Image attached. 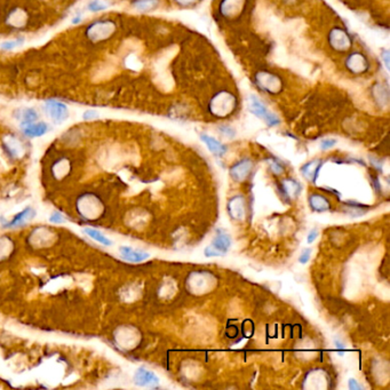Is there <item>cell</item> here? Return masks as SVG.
Wrapping results in <instances>:
<instances>
[{
	"label": "cell",
	"instance_id": "6da1fadb",
	"mask_svg": "<svg viewBox=\"0 0 390 390\" xmlns=\"http://www.w3.org/2000/svg\"><path fill=\"white\" fill-rule=\"evenodd\" d=\"M230 246L231 239L229 237V235L225 231L219 229L214 241H212V244L208 247L205 248V257H222V255L227 253Z\"/></svg>",
	"mask_w": 390,
	"mask_h": 390
},
{
	"label": "cell",
	"instance_id": "7a4b0ae2",
	"mask_svg": "<svg viewBox=\"0 0 390 390\" xmlns=\"http://www.w3.org/2000/svg\"><path fill=\"white\" fill-rule=\"evenodd\" d=\"M250 106H251L252 112H253L255 116H258L259 118H261V119H263L269 126H276L280 123L279 118H278L275 113L271 112V111L268 110L267 107H265L257 96L251 95Z\"/></svg>",
	"mask_w": 390,
	"mask_h": 390
},
{
	"label": "cell",
	"instance_id": "3957f363",
	"mask_svg": "<svg viewBox=\"0 0 390 390\" xmlns=\"http://www.w3.org/2000/svg\"><path fill=\"white\" fill-rule=\"evenodd\" d=\"M45 108L52 119L57 124L64 121L69 116L68 107L62 102H57V101H52V100L46 101Z\"/></svg>",
	"mask_w": 390,
	"mask_h": 390
},
{
	"label": "cell",
	"instance_id": "277c9868",
	"mask_svg": "<svg viewBox=\"0 0 390 390\" xmlns=\"http://www.w3.org/2000/svg\"><path fill=\"white\" fill-rule=\"evenodd\" d=\"M253 168V162L251 159H242L230 168V176L235 181L242 182L246 180Z\"/></svg>",
	"mask_w": 390,
	"mask_h": 390
},
{
	"label": "cell",
	"instance_id": "5b68a950",
	"mask_svg": "<svg viewBox=\"0 0 390 390\" xmlns=\"http://www.w3.org/2000/svg\"><path fill=\"white\" fill-rule=\"evenodd\" d=\"M134 383L139 387H155L159 383V379L153 372L140 368L134 374Z\"/></svg>",
	"mask_w": 390,
	"mask_h": 390
},
{
	"label": "cell",
	"instance_id": "8992f818",
	"mask_svg": "<svg viewBox=\"0 0 390 390\" xmlns=\"http://www.w3.org/2000/svg\"><path fill=\"white\" fill-rule=\"evenodd\" d=\"M35 215H36V212L34 211V209H32L31 207H27L25 209H23L21 213L16 214L12 221L6 222V223L4 224V228L22 227V225L27 223L28 221L32 220V219L35 218Z\"/></svg>",
	"mask_w": 390,
	"mask_h": 390
},
{
	"label": "cell",
	"instance_id": "52a82bcc",
	"mask_svg": "<svg viewBox=\"0 0 390 390\" xmlns=\"http://www.w3.org/2000/svg\"><path fill=\"white\" fill-rule=\"evenodd\" d=\"M119 252L121 258L130 262H142L150 257L149 253H147V252L135 250V248L129 246H121L119 248Z\"/></svg>",
	"mask_w": 390,
	"mask_h": 390
},
{
	"label": "cell",
	"instance_id": "ba28073f",
	"mask_svg": "<svg viewBox=\"0 0 390 390\" xmlns=\"http://www.w3.org/2000/svg\"><path fill=\"white\" fill-rule=\"evenodd\" d=\"M22 130L29 137H39L47 133L48 126L45 123H28L22 124Z\"/></svg>",
	"mask_w": 390,
	"mask_h": 390
},
{
	"label": "cell",
	"instance_id": "9c48e42d",
	"mask_svg": "<svg viewBox=\"0 0 390 390\" xmlns=\"http://www.w3.org/2000/svg\"><path fill=\"white\" fill-rule=\"evenodd\" d=\"M201 139L203 142L206 144V147H207L208 150L213 153V155L221 157L224 155L225 151H227V147L223 146L220 141L214 139V137L207 135V134H202Z\"/></svg>",
	"mask_w": 390,
	"mask_h": 390
},
{
	"label": "cell",
	"instance_id": "30bf717a",
	"mask_svg": "<svg viewBox=\"0 0 390 390\" xmlns=\"http://www.w3.org/2000/svg\"><path fill=\"white\" fill-rule=\"evenodd\" d=\"M228 211L232 219H235V220H241L245 215V206L242 197L237 196V197L232 198L228 204Z\"/></svg>",
	"mask_w": 390,
	"mask_h": 390
},
{
	"label": "cell",
	"instance_id": "8fae6325",
	"mask_svg": "<svg viewBox=\"0 0 390 390\" xmlns=\"http://www.w3.org/2000/svg\"><path fill=\"white\" fill-rule=\"evenodd\" d=\"M323 165L322 160H313V162L307 163L306 165L302 166L301 168V173L307 180H309L311 182H316L317 178H318V173L320 167Z\"/></svg>",
	"mask_w": 390,
	"mask_h": 390
},
{
	"label": "cell",
	"instance_id": "7c38bea8",
	"mask_svg": "<svg viewBox=\"0 0 390 390\" xmlns=\"http://www.w3.org/2000/svg\"><path fill=\"white\" fill-rule=\"evenodd\" d=\"M309 205L316 212H326L331 208L329 199L322 195H318V193H314L310 196Z\"/></svg>",
	"mask_w": 390,
	"mask_h": 390
},
{
	"label": "cell",
	"instance_id": "4fadbf2b",
	"mask_svg": "<svg viewBox=\"0 0 390 390\" xmlns=\"http://www.w3.org/2000/svg\"><path fill=\"white\" fill-rule=\"evenodd\" d=\"M281 189L285 195L287 196L288 198L294 199L297 195H300L301 192V185L299 182H297L296 180L292 179H286L281 182Z\"/></svg>",
	"mask_w": 390,
	"mask_h": 390
},
{
	"label": "cell",
	"instance_id": "5bb4252c",
	"mask_svg": "<svg viewBox=\"0 0 390 390\" xmlns=\"http://www.w3.org/2000/svg\"><path fill=\"white\" fill-rule=\"evenodd\" d=\"M84 231H85V234L88 236V237H91L95 241L100 242L101 245H104V246H110V245H112V241H111L108 237H106L102 232L96 230V229L85 228Z\"/></svg>",
	"mask_w": 390,
	"mask_h": 390
},
{
	"label": "cell",
	"instance_id": "9a60e30c",
	"mask_svg": "<svg viewBox=\"0 0 390 390\" xmlns=\"http://www.w3.org/2000/svg\"><path fill=\"white\" fill-rule=\"evenodd\" d=\"M38 119V113L36 112L35 109H25L22 111L21 113V120L22 124H28V123H34Z\"/></svg>",
	"mask_w": 390,
	"mask_h": 390
},
{
	"label": "cell",
	"instance_id": "2e32d148",
	"mask_svg": "<svg viewBox=\"0 0 390 390\" xmlns=\"http://www.w3.org/2000/svg\"><path fill=\"white\" fill-rule=\"evenodd\" d=\"M156 0H136L134 2V6L140 11H149L156 6Z\"/></svg>",
	"mask_w": 390,
	"mask_h": 390
},
{
	"label": "cell",
	"instance_id": "e0dca14e",
	"mask_svg": "<svg viewBox=\"0 0 390 390\" xmlns=\"http://www.w3.org/2000/svg\"><path fill=\"white\" fill-rule=\"evenodd\" d=\"M108 7V6L104 4V2L100 1V0H93V1H91L90 4H88V9H90L91 12H100V11H104Z\"/></svg>",
	"mask_w": 390,
	"mask_h": 390
},
{
	"label": "cell",
	"instance_id": "ac0fdd59",
	"mask_svg": "<svg viewBox=\"0 0 390 390\" xmlns=\"http://www.w3.org/2000/svg\"><path fill=\"white\" fill-rule=\"evenodd\" d=\"M23 44V39H18V40H11V41H5L1 44V47L6 51L13 50V48L18 47V46H21Z\"/></svg>",
	"mask_w": 390,
	"mask_h": 390
},
{
	"label": "cell",
	"instance_id": "d6986e66",
	"mask_svg": "<svg viewBox=\"0 0 390 390\" xmlns=\"http://www.w3.org/2000/svg\"><path fill=\"white\" fill-rule=\"evenodd\" d=\"M50 221L52 222V223H56V224H58V223H64V222L67 221V220H65L64 216L62 215L60 212H54L53 214L51 215Z\"/></svg>",
	"mask_w": 390,
	"mask_h": 390
},
{
	"label": "cell",
	"instance_id": "ffe728a7",
	"mask_svg": "<svg viewBox=\"0 0 390 390\" xmlns=\"http://www.w3.org/2000/svg\"><path fill=\"white\" fill-rule=\"evenodd\" d=\"M336 144V141L333 140V139H326V140H323L322 143H320V148L323 150H329L331 148H333L334 146Z\"/></svg>",
	"mask_w": 390,
	"mask_h": 390
},
{
	"label": "cell",
	"instance_id": "44dd1931",
	"mask_svg": "<svg viewBox=\"0 0 390 390\" xmlns=\"http://www.w3.org/2000/svg\"><path fill=\"white\" fill-rule=\"evenodd\" d=\"M220 130H221V133L223 134V135L228 136V137H234L235 134H236L235 130H232L231 127H229V126H221Z\"/></svg>",
	"mask_w": 390,
	"mask_h": 390
},
{
	"label": "cell",
	"instance_id": "7402d4cb",
	"mask_svg": "<svg viewBox=\"0 0 390 390\" xmlns=\"http://www.w3.org/2000/svg\"><path fill=\"white\" fill-rule=\"evenodd\" d=\"M310 250H304L302 253H301V255L299 257V262L300 263H302V264H304V263H307L308 261H309V259H310Z\"/></svg>",
	"mask_w": 390,
	"mask_h": 390
},
{
	"label": "cell",
	"instance_id": "603a6c76",
	"mask_svg": "<svg viewBox=\"0 0 390 390\" xmlns=\"http://www.w3.org/2000/svg\"><path fill=\"white\" fill-rule=\"evenodd\" d=\"M317 237H318V231L316 230V229H313L309 234H308V237H307V242L308 244H311V242H314L316 241Z\"/></svg>",
	"mask_w": 390,
	"mask_h": 390
},
{
	"label": "cell",
	"instance_id": "cb8c5ba5",
	"mask_svg": "<svg viewBox=\"0 0 390 390\" xmlns=\"http://www.w3.org/2000/svg\"><path fill=\"white\" fill-rule=\"evenodd\" d=\"M96 117H97L96 111H93V110H88L83 114V119H85V120L94 119V118H96Z\"/></svg>",
	"mask_w": 390,
	"mask_h": 390
},
{
	"label": "cell",
	"instance_id": "d4e9b609",
	"mask_svg": "<svg viewBox=\"0 0 390 390\" xmlns=\"http://www.w3.org/2000/svg\"><path fill=\"white\" fill-rule=\"evenodd\" d=\"M348 385H349V389L350 390H360V389H362V386L358 385V382H357L355 379H350L349 382H348Z\"/></svg>",
	"mask_w": 390,
	"mask_h": 390
},
{
	"label": "cell",
	"instance_id": "484cf974",
	"mask_svg": "<svg viewBox=\"0 0 390 390\" xmlns=\"http://www.w3.org/2000/svg\"><path fill=\"white\" fill-rule=\"evenodd\" d=\"M271 169H273L276 174H280V173L283 172V167H281L279 164H277L275 162L271 163Z\"/></svg>",
	"mask_w": 390,
	"mask_h": 390
},
{
	"label": "cell",
	"instance_id": "4316f807",
	"mask_svg": "<svg viewBox=\"0 0 390 390\" xmlns=\"http://www.w3.org/2000/svg\"><path fill=\"white\" fill-rule=\"evenodd\" d=\"M335 345H336V348H337V353H340V355H342V353L345 352V346H343L342 342H340L339 340H335Z\"/></svg>",
	"mask_w": 390,
	"mask_h": 390
},
{
	"label": "cell",
	"instance_id": "83f0119b",
	"mask_svg": "<svg viewBox=\"0 0 390 390\" xmlns=\"http://www.w3.org/2000/svg\"><path fill=\"white\" fill-rule=\"evenodd\" d=\"M382 57H383V60H385V63H386L387 69H389V52H388V51H385V52H383Z\"/></svg>",
	"mask_w": 390,
	"mask_h": 390
}]
</instances>
